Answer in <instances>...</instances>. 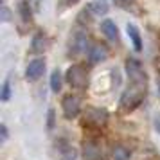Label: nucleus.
<instances>
[{
    "instance_id": "f257e3e1",
    "label": "nucleus",
    "mask_w": 160,
    "mask_h": 160,
    "mask_svg": "<svg viewBox=\"0 0 160 160\" xmlns=\"http://www.w3.org/2000/svg\"><path fill=\"white\" fill-rule=\"evenodd\" d=\"M146 90H148V79L146 81H130L128 88L122 92L119 99V112L121 113H130L135 108H138L144 101Z\"/></svg>"
},
{
    "instance_id": "f03ea898",
    "label": "nucleus",
    "mask_w": 160,
    "mask_h": 160,
    "mask_svg": "<svg viewBox=\"0 0 160 160\" xmlns=\"http://www.w3.org/2000/svg\"><path fill=\"white\" fill-rule=\"evenodd\" d=\"M108 110L97 108V106H88L83 113V126L90 130H101L108 122Z\"/></svg>"
},
{
    "instance_id": "7ed1b4c3",
    "label": "nucleus",
    "mask_w": 160,
    "mask_h": 160,
    "mask_svg": "<svg viewBox=\"0 0 160 160\" xmlns=\"http://www.w3.org/2000/svg\"><path fill=\"white\" fill-rule=\"evenodd\" d=\"M67 83L76 90H87L88 88V70L85 65L74 63L67 68Z\"/></svg>"
},
{
    "instance_id": "20e7f679",
    "label": "nucleus",
    "mask_w": 160,
    "mask_h": 160,
    "mask_svg": "<svg viewBox=\"0 0 160 160\" xmlns=\"http://www.w3.org/2000/svg\"><path fill=\"white\" fill-rule=\"evenodd\" d=\"M87 32L81 29V27H76L72 31V34L68 38V58H78L83 52L87 51Z\"/></svg>"
},
{
    "instance_id": "39448f33",
    "label": "nucleus",
    "mask_w": 160,
    "mask_h": 160,
    "mask_svg": "<svg viewBox=\"0 0 160 160\" xmlns=\"http://www.w3.org/2000/svg\"><path fill=\"white\" fill-rule=\"evenodd\" d=\"M61 110L65 119H76L81 113V97L76 94H67L61 101Z\"/></svg>"
},
{
    "instance_id": "423d86ee",
    "label": "nucleus",
    "mask_w": 160,
    "mask_h": 160,
    "mask_svg": "<svg viewBox=\"0 0 160 160\" xmlns=\"http://www.w3.org/2000/svg\"><path fill=\"white\" fill-rule=\"evenodd\" d=\"M126 74H128V79L130 81H146L148 79L144 68H142V63L135 58L126 59Z\"/></svg>"
},
{
    "instance_id": "0eeeda50",
    "label": "nucleus",
    "mask_w": 160,
    "mask_h": 160,
    "mask_svg": "<svg viewBox=\"0 0 160 160\" xmlns=\"http://www.w3.org/2000/svg\"><path fill=\"white\" fill-rule=\"evenodd\" d=\"M45 67H47V63H45L43 58L32 59L29 65H27V68H25V79H27V81L40 79V78L45 74Z\"/></svg>"
},
{
    "instance_id": "6e6552de",
    "label": "nucleus",
    "mask_w": 160,
    "mask_h": 160,
    "mask_svg": "<svg viewBox=\"0 0 160 160\" xmlns=\"http://www.w3.org/2000/svg\"><path fill=\"white\" fill-rule=\"evenodd\" d=\"M56 153H58L59 160H76V149L72 148V144L65 140V138H58L56 140Z\"/></svg>"
},
{
    "instance_id": "1a4fd4ad",
    "label": "nucleus",
    "mask_w": 160,
    "mask_h": 160,
    "mask_svg": "<svg viewBox=\"0 0 160 160\" xmlns=\"http://www.w3.org/2000/svg\"><path fill=\"white\" fill-rule=\"evenodd\" d=\"M108 58V49L104 43H92L90 49H88V59L92 63H102L104 59Z\"/></svg>"
},
{
    "instance_id": "9d476101",
    "label": "nucleus",
    "mask_w": 160,
    "mask_h": 160,
    "mask_svg": "<svg viewBox=\"0 0 160 160\" xmlns=\"http://www.w3.org/2000/svg\"><path fill=\"white\" fill-rule=\"evenodd\" d=\"M99 27H101V32L104 34V38H106V40L113 42V43H117V42H119V29H117L115 22H113L112 18H104Z\"/></svg>"
},
{
    "instance_id": "9b49d317",
    "label": "nucleus",
    "mask_w": 160,
    "mask_h": 160,
    "mask_svg": "<svg viewBox=\"0 0 160 160\" xmlns=\"http://www.w3.org/2000/svg\"><path fill=\"white\" fill-rule=\"evenodd\" d=\"M126 34L130 38V42H131V45H133L135 52L142 51V38H140V32H138V29L133 23H128V25H126Z\"/></svg>"
},
{
    "instance_id": "f8f14e48",
    "label": "nucleus",
    "mask_w": 160,
    "mask_h": 160,
    "mask_svg": "<svg viewBox=\"0 0 160 160\" xmlns=\"http://www.w3.org/2000/svg\"><path fill=\"white\" fill-rule=\"evenodd\" d=\"M45 47H47V38H45V34L43 32H36L34 38H32V42H31V52L42 54L45 51Z\"/></svg>"
},
{
    "instance_id": "ddd939ff",
    "label": "nucleus",
    "mask_w": 160,
    "mask_h": 160,
    "mask_svg": "<svg viewBox=\"0 0 160 160\" xmlns=\"http://www.w3.org/2000/svg\"><path fill=\"white\" fill-rule=\"evenodd\" d=\"M112 158L113 160H130L131 158L130 148L124 144H115L112 148Z\"/></svg>"
},
{
    "instance_id": "4468645a",
    "label": "nucleus",
    "mask_w": 160,
    "mask_h": 160,
    "mask_svg": "<svg viewBox=\"0 0 160 160\" xmlns=\"http://www.w3.org/2000/svg\"><path fill=\"white\" fill-rule=\"evenodd\" d=\"M90 15H104L108 13V2L106 0H92L87 6Z\"/></svg>"
},
{
    "instance_id": "2eb2a0df",
    "label": "nucleus",
    "mask_w": 160,
    "mask_h": 160,
    "mask_svg": "<svg viewBox=\"0 0 160 160\" xmlns=\"http://www.w3.org/2000/svg\"><path fill=\"white\" fill-rule=\"evenodd\" d=\"M61 87H63V74H61L59 68H54L51 74V90L54 94H58Z\"/></svg>"
},
{
    "instance_id": "dca6fc26",
    "label": "nucleus",
    "mask_w": 160,
    "mask_h": 160,
    "mask_svg": "<svg viewBox=\"0 0 160 160\" xmlns=\"http://www.w3.org/2000/svg\"><path fill=\"white\" fill-rule=\"evenodd\" d=\"M20 16H22L23 22H29L31 20V9H29V6H27V2H22V4H20Z\"/></svg>"
},
{
    "instance_id": "f3484780",
    "label": "nucleus",
    "mask_w": 160,
    "mask_h": 160,
    "mask_svg": "<svg viewBox=\"0 0 160 160\" xmlns=\"http://www.w3.org/2000/svg\"><path fill=\"white\" fill-rule=\"evenodd\" d=\"M9 99H11V83L4 81V85H2V101L8 102Z\"/></svg>"
},
{
    "instance_id": "a211bd4d",
    "label": "nucleus",
    "mask_w": 160,
    "mask_h": 160,
    "mask_svg": "<svg viewBox=\"0 0 160 160\" xmlns=\"http://www.w3.org/2000/svg\"><path fill=\"white\" fill-rule=\"evenodd\" d=\"M54 115H56V113H54V110H49V115H47V130H52V128H54Z\"/></svg>"
},
{
    "instance_id": "6ab92c4d",
    "label": "nucleus",
    "mask_w": 160,
    "mask_h": 160,
    "mask_svg": "<svg viewBox=\"0 0 160 160\" xmlns=\"http://www.w3.org/2000/svg\"><path fill=\"white\" fill-rule=\"evenodd\" d=\"M9 137V131H8V126L6 124H0V140L2 142H6Z\"/></svg>"
},
{
    "instance_id": "aec40b11",
    "label": "nucleus",
    "mask_w": 160,
    "mask_h": 160,
    "mask_svg": "<svg viewBox=\"0 0 160 160\" xmlns=\"http://www.w3.org/2000/svg\"><path fill=\"white\" fill-rule=\"evenodd\" d=\"M117 6H122V8H126V6H130V4H133L135 0H113Z\"/></svg>"
},
{
    "instance_id": "412c9836",
    "label": "nucleus",
    "mask_w": 160,
    "mask_h": 160,
    "mask_svg": "<svg viewBox=\"0 0 160 160\" xmlns=\"http://www.w3.org/2000/svg\"><path fill=\"white\" fill-rule=\"evenodd\" d=\"M155 130H157V131L160 133V115L155 117Z\"/></svg>"
},
{
    "instance_id": "4be33fe9",
    "label": "nucleus",
    "mask_w": 160,
    "mask_h": 160,
    "mask_svg": "<svg viewBox=\"0 0 160 160\" xmlns=\"http://www.w3.org/2000/svg\"><path fill=\"white\" fill-rule=\"evenodd\" d=\"M76 2H78V0H63V4H65V6H74Z\"/></svg>"
},
{
    "instance_id": "5701e85b",
    "label": "nucleus",
    "mask_w": 160,
    "mask_h": 160,
    "mask_svg": "<svg viewBox=\"0 0 160 160\" xmlns=\"http://www.w3.org/2000/svg\"><path fill=\"white\" fill-rule=\"evenodd\" d=\"M157 67H158V70H160V59H158V61H157Z\"/></svg>"
}]
</instances>
